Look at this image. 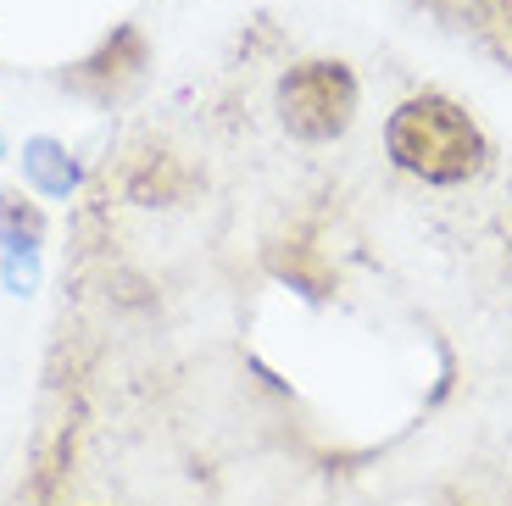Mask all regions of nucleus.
Instances as JSON below:
<instances>
[{
  "label": "nucleus",
  "instance_id": "obj_1",
  "mask_svg": "<svg viewBox=\"0 0 512 506\" xmlns=\"http://www.w3.org/2000/svg\"><path fill=\"white\" fill-rule=\"evenodd\" d=\"M384 156L396 173L418 178L429 190H462L490 167V140L462 101L423 89L384 117Z\"/></svg>",
  "mask_w": 512,
  "mask_h": 506
},
{
  "label": "nucleus",
  "instance_id": "obj_2",
  "mask_svg": "<svg viewBox=\"0 0 512 506\" xmlns=\"http://www.w3.org/2000/svg\"><path fill=\"white\" fill-rule=\"evenodd\" d=\"M273 106H279V123L290 140L301 145H334L357 123L362 106V84L351 73V62L340 56H301L279 73L273 84Z\"/></svg>",
  "mask_w": 512,
  "mask_h": 506
},
{
  "label": "nucleus",
  "instance_id": "obj_3",
  "mask_svg": "<svg viewBox=\"0 0 512 506\" xmlns=\"http://www.w3.org/2000/svg\"><path fill=\"white\" fill-rule=\"evenodd\" d=\"M145 73H151V39L134 23H117L90 56H78L62 73V89L90 106H117L145 84Z\"/></svg>",
  "mask_w": 512,
  "mask_h": 506
},
{
  "label": "nucleus",
  "instance_id": "obj_4",
  "mask_svg": "<svg viewBox=\"0 0 512 506\" xmlns=\"http://www.w3.org/2000/svg\"><path fill=\"white\" fill-rule=\"evenodd\" d=\"M78 162L73 151H67L62 140H51V134H34V140H23V184L34 195H45V201H67V195L78 190Z\"/></svg>",
  "mask_w": 512,
  "mask_h": 506
},
{
  "label": "nucleus",
  "instance_id": "obj_5",
  "mask_svg": "<svg viewBox=\"0 0 512 506\" xmlns=\"http://www.w3.org/2000/svg\"><path fill=\"white\" fill-rule=\"evenodd\" d=\"M195 184V173L179 162V156H140V167L128 173V201L140 206H173L184 201Z\"/></svg>",
  "mask_w": 512,
  "mask_h": 506
},
{
  "label": "nucleus",
  "instance_id": "obj_6",
  "mask_svg": "<svg viewBox=\"0 0 512 506\" xmlns=\"http://www.w3.org/2000/svg\"><path fill=\"white\" fill-rule=\"evenodd\" d=\"M45 245V212L23 190H0V251H39Z\"/></svg>",
  "mask_w": 512,
  "mask_h": 506
},
{
  "label": "nucleus",
  "instance_id": "obj_7",
  "mask_svg": "<svg viewBox=\"0 0 512 506\" xmlns=\"http://www.w3.org/2000/svg\"><path fill=\"white\" fill-rule=\"evenodd\" d=\"M490 6H496V23L507 28V39H512V0H490Z\"/></svg>",
  "mask_w": 512,
  "mask_h": 506
},
{
  "label": "nucleus",
  "instance_id": "obj_8",
  "mask_svg": "<svg viewBox=\"0 0 512 506\" xmlns=\"http://www.w3.org/2000/svg\"><path fill=\"white\" fill-rule=\"evenodd\" d=\"M429 6H446V0H429Z\"/></svg>",
  "mask_w": 512,
  "mask_h": 506
},
{
  "label": "nucleus",
  "instance_id": "obj_9",
  "mask_svg": "<svg viewBox=\"0 0 512 506\" xmlns=\"http://www.w3.org/2000/svg\"><path fill=\"white\" fill-rule=\"evenodd\" d=\"M0 156H6V140H0Z\"/></svg>",
  "mask_w": 512,
  "mask_h": 506
}]
</instances>
